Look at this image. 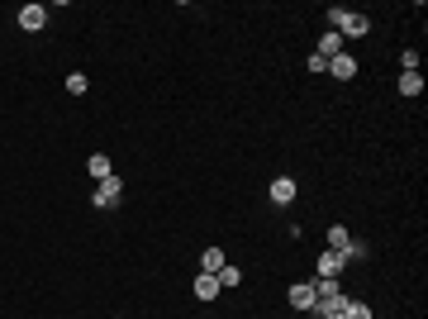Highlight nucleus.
I'll return each mask as SVG.
<instances>
[{
	"label": "nucleus",
	"instance_id": "11",
	"mask_svg": "<svg viewBox=\"0 0 428 319\" xmlns=\"http://www.w3.org/2000/svg\"><path fill=\"white\" fill-rule=\"evenodd\" d=\"M400 96H419L424 91V72H400V86H395Z\"/></svg>",
	"mask_w": 428,
	"mask_h": 319
},
{
	"label": "nucleus",
	"instance_id": "19",
	"mask_svg": "<svg viewBox=\"0 0 428 319\" xmlns=\"http://www.w3.org/2000/svg\"><path fill=\"white\" fill-rule=\"evenodd\" d=\"M400 67H405V72H419V53L405 48V53H400Z\"/></svg>",
	"mask_w": 428,
	"mask_h": 319
},
{
	"label": "nucleus",
	"instance_id": "7",
	"mask_svg": "<svg viewBox=\"0 0 428 319\" xmlns=\"http://www.w3.org/2000/svg\"><path fill=\"white\" fill-rule=\"evenodd\" d=\"M328 72H333L338 81H352V77H357V58H352V53H338V58H328Z\"/></svg>",
	"mask_w": 428,
	"mask_h": 319
},
{
	"label": "nucleus",
	"instance_id": "6",
	"mask_svg": "<svg viewBox=\"0 0 428 319\" xmlns=\"http://www.w3.org/2000/svg\"><path fill=\"white\" fill-rule=\"evenodd\" d=\"M343 267H347V262H343V253H333V248H323L319 262H315V272H319V277H343Z\"/></svg>",
	"mask_w": 428,
	"mask_h": 319
},
{
	"label": "nucleus",
	"instance_id": "10",
	"mask_svg": "<svg viewBox=\"0 0 428 319\" xmlns=\"http://www.w3.org/2000/svg\"><path fill=\"white\" fill-rule=\"evenodd\" d=\"M86 172H91L96 181H105V177H114V162H109L105 153H91V162H86Z\"/></svg>",
	"mask_w": 428,
	"mask_h": 319
},
{
	"label": "nucleus",
	"instance_id": "13",
	"mask_svg": "<svg viewBox=\"0 0 428 319\" xmlns=\"http://www.w3.org/2000/svg\"><path fill=\"white\" fill-rule=\"evenodd\" d=\"M315 53H319V58H338V53H343V34H333V29H328V34L319 38V48H315Z\"/></svg>",
	"mask_w": 428,
	"mask_h": 319
},
{
	"label": "nucleus",
	"instance_id": "20",
	"mask_svg": "<svg viewBox=\"0 0 428 319\" xmlns=\"http://www.w3.org/2000/svg\"><path fill=\"white\" fill-rule=\"evenodd\" d=\"M305 67H310V72H328V58H319V53H310V58H305Z\"/></svg>",
	"mask_w": 428,
	"mask_h": 319
},
{
	"label": "nucleus",
	"instance_id": "8",
	"mask_svg": "<svg viewBox=\"0 0 428 319\" xmlns=\"http://www.w3.org/2000/svg\"><path fill=\"white\" fill-rule=\"evenodd\" d=\"M267 196H271V205H291V201H295V181H291V177H276V181L267 186Z\"/></svg>",
	"mask_w": 428,
	"mask_h": 319
},
{
	"label": "nucleus",
	"instance_id": "15",
	"mask_svg": "<svg viewBox=\"0 0 428 319\" xmlns=\"http://www.w3.org/2000/svg\"><path fill=\"white\" fill-rule=\"evenodd\" d=\"M366 253H371V248H366V243H357V238H347V243H343V262H362Z\"/></svg>",
	"mask_w": 428,
	"mask_h": 319
},
{
	"label": "nucleus",
	"instance_id": "4",
	"mask_svg": "<svg viewBox=\"0 0 428 319\" xmlns=\"http://www.w3.org/2000/svg\"><path fill=\"white\" fill-rule=\"evenodd\" d=\"M347 301H352V296H343V291H333V296H319L310 315H319V319H328V315H343V310H347Z\"/></svg>",
	"mask_w": 428,
	"mask_h": 319
},
{
	"label": "nucleus",
	"instance_id": "5",
	"mask_svg": "<svg viewBox=\"0 0 428 319\" xmlns=\"http://www.w3.org/2000/svg\"><path fill=\"white\" fill-rule=\"evenodd\" d=\"M43 24H48V10H43V5H24V10H19V29H24V34H38Z\"/></svg>",
	"mask_w": 428,
	"mask_h": 319
},
{
	"label": "nucleus",
	"instance_id": "18",
	"mask_svg": "<svg viewBox=\"0 0 428 319\" xmlns=\"http://www.w3.org/2000/svg\"><path fill=\"white\" fill-rule=\"evenodd\" d=\"M347 238H352V233H347L343 224H333V229H328V248H333V253H343V243H347Z\"/></svg>",
	"mask_w": 428,
	"mask_h": 319
},
{
	"label": "nucleus",
	"instance_id": "14",
	"mask_svg": "<svg viewBox=\"0 0 428 319\" xmlns=\"http://www.w3.org/2000/svg\"><path fill=\"white\" fill-rule=\"evenodd\" d=\"M224 262H228V257H224V248H205V253H200V272H219V267H224Z\"/></svg>",
	"mask_w": 428,
	"mask_h": 319
},
{
	"label": "nucleus",
	"instance_id": "2",
	"mask_svg": "<svg viewBox=\"0 0 428 319\" xmlns=\"http://www.w3.org/2000/svg\"><path fill=\"white\" fill-rule=\"evenodd\" d=\"M119 196H124V181H119V177H105V181H96L91 205H96V210H109V205H119Z\"/></svg>",
	"mask_w": 428,
	"mask_h": 319
},
{
	"label": "nucleus",
	"instance_id": "16",
	"mask_svg": "<svg viewBox=\"0 0 428 319\" xmlns=\"http://www.w3.org/2000/svg\"><path fill=\"white\" fill-rule=\"evenodd\" d=\"M343 319H371V305H366V301H347Z\"/></svg>",
	"mask_w": 428,
	"mask_h": 319
},
{
	"label": "nucleus",
	"instance_id": "1",
	"mask_svg": "<svg viewBox=\"0 0 428 319\" xmlns=\"http://www.w3.org/2000/svg\"><path fill=\"white\" fill-rule=\"evenodd\" d=\"M328 29H333V34H343V38H366V34H371V19H366V14H357V10L333 5V10H328Z\"/></svg>",
	"mask_w": 428,
	"mask_h": 319
},
{
	"label": "nucleus",
	"instance_id": "12",
	"mask_svg": "<svg viewBox=\"0 0 428 319\" xmlns=\"http://www.w3.org/2000/svg\"><path fill=\"white\" fill-rule=\"evenodd\" d=\"M214 281H219V286H228V291H233V286H243V267H233V262H224V267H219V272H214Z\"/></svg>",
	"mask_w": 428,
	"mask_h": 319
},
{
	"label": "nucleus",
	"instance_id": "9",
	"mask_svg": "<svg viewBox=\"0 0 428 319\" xmlns=\"http://www.w3.org/2000/svg\"><path fill=\"white\" fill-rule=\"evenodd\" d=\"M191 291H196V301H205V305H210V301H214V296H219V291H224V286L214 281L210 272H200V277L191 281Z\"/></svg>",
	"mask_w": 428,
	"mask_h": 319
},
{
	"label": "nucleus",
	"instance_id": "3",
	"mask_svg": "<svg viewBox=\"0 0 428 319\" xmlns=\"http://www.w3.org/2000/svg\"><path fill=\"white\" fill-rule=\"evenodd\" d=\"M286 301H291V310H305V315H310L315 301H319V296H315V281H295V286L286 291Z\"/></svg>",
	"mask_w": 428,
	"mask_h": 319
},
{
	"label": "nucleus",
	"instance_id": "21",
	"mask_svg": "<svg viewBox=\"0 0 428 319\" xmlns=\"http://www.w3.org/2000/svg\"><path fill=\"white\" fill-rule=\"evenodd\" d=\"M328 319H343V315H328Z\"/></svg>",
	"mask_w": 428,
	"mask_h": 319
},
{
	"label": "nucleus",
	"instance_id": "17",
	"mask_svg": "<svg viewBox=\"0 0 428 319\" xmlns=\"http://www.w3.org/2000/svg\"><path fill=\"white\" fill-rule=\"evenodd\" d=\"M67 91H72V96H86V91H91L86 72H72V77H67Z\"/></svg>",
	"mask_w": 428,
	"mask_h": 319
}]
</instances>
